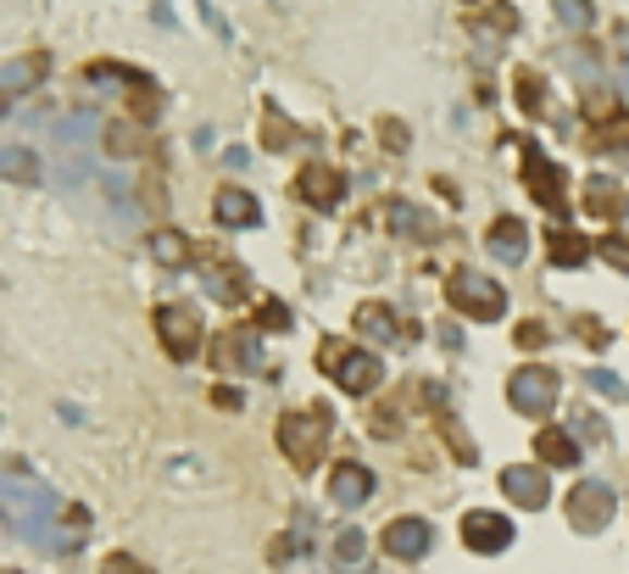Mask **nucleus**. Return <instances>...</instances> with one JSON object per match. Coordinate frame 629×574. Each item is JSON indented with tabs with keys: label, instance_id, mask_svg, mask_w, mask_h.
Listing matches in <instances>:
<instances>
[{
	"label": "nucleus",
	"instance_id": "nucleus-1",
	"mask_svg": "<svg viewBox=\"0 0 629 574\" xmlns=\"http://www.w3.org/2000/svg\"><path fill=\"white\" fill-rule=\"evenodd\" d=\"M51 524H62V502L45 486H34V480L17 486V474H7V530L57 552V530H51Z\"/></svg>",
	"mask_w": 629,
	"mask_h": 574
},
{
	"label": "nucleus",
	"instance_id": "nucleus-2",
	"mask_svg": "<svg viewBox=\"0 0 629 574\" xmlns=\"http://www.w3.org/2000/svg\"><path fill=\"white\" fill-rule=\"evenodd\" d=\"M329 436H334V418L323 407H301V413L279 418V447H284V457L296 463L301 474L318 468V457L329 452Z\"/></svg>",
	"mask_w": 629,
	"mask_h": 574
},
{
	"label": "nucleus",
	"instance_id": "nucleus-3",
	"mask_svg": "<svg viewBox=\"0 0 629 574\" xmlns=\"http://www.w3.org/2000/svg\"><path fill=\"white\" fill-rule=\"evenodd\" d=\"M507 146L518 151V162H523V190H529V196H535L552 218H563V207H568V179H563V168L535 146V139H507Z\"/></svg>",
	"mask_w": 629,
	"mask_h": 574
},
{
	"label": "nucleus",
	"instance_id": "nucleus-4",
	"mask_svg": "<svg viewBox=\"0 0 629 574\" xmlns=\"http://www.w3.org/2000/svg\"><path fill=\"white\" fill-rule=\"evenodd\" d=\"M318 368L341 386L346 396H368L373 386H379V357L373 352H362V346H346V341H323L318 346Z\"/></svg>",
	"mask_w": 629,
	"mask_h": 574
},
{
	"label": "nucleus",
	"instance_id": "nucleus-5",
	"mask_svg": "<svg viewBox=\"0 0 629 574\" xmlns=\"http://www.w3.org/2000/svg\"><path fill=\"white\" fill-rule=\"evenodd\" d=\"M446 302H452L457 313H468L473 323H496V318L507 313V291H502L496 279L473 273V268H457V273L446 279Z\"/></svg>",
	"mask_w": 629,
	"mask_h": 574
},
{
	"label": "nucleus",
	"instance_id": "nucleus-6",
	"mask_svg": "<svg viewBox=\"0 0 629 574\" xmlns=\"http://www.w3.org/2000/svg\"><path fill=\"white\" fill-rule=\"evenodd\" d=\"M563 513H568V524H574L579 536H596V530H607V524H613L618 497H613V486H602V480H579V486L568 491Z\"/></svg>",
	"mask_w": 629,
	"mask_h": 574
},
{
	"label": "nucleus",
	"instance_id": "nucleus-7",
	"mask_svg": "<svg viewBox=\"0 0 629 574\" xmlns=\"http://www.w3.org/2000/svg\"><path fill=\"white\" fill-rule=\"evenodd\" d=\"M151 323H157V341L168 346L173 363H189V357L201 352V318L189 313L184 302H162V307L151 313Z\"/></svg>",
	"mask_w": 629,
	"mask_h": 574
},
{
	"label": "nucleus",
	"instance_id": "nucleus-8",
	"mask_svg": "<svg viewBox=\"0 0 629 574\" xmlns=\"http://www.w3.org/2000/svg\"><path fill=\"white\" fill-rule=\"evenodd\" d=\"M507 396H513L518 413H552V407H557V368H541V363L513 368Z\"/></svg>",
	"mask_w": 629,
	"mask_h": 574
},
{
	"label": "nucleus",
	"instance_id": "nucleus-9",
	"mask_svg": "<svg viewBox=\"0 0 629 574\" xmlns=\"http://www.w3.org/2000/svg\"><path fill=\"white\" fill-rule=\"evenodd\" d=\"M462 547H468V552H479V558H496V552H507V547H513V518L485 513V508L462 513Z\"/></svg>",
	"mask_w": 629,
	"mask_h": 574
},
{
	"label": "nucleus",
	"instance_id": "nucleus-10",
	"mask_svg": "<svg viewBox=\"0 0 629 574\" xmlns=\"http://www.w3.org/2000/svg\"><path fill=\"white\" fill-rule=\"evenodd\" d=\"M296 196H301L312 212H334V207H341V196H346V179L334 173L329 162H307V168L296 173Z\"/></svg>",
	"mask_w": 629,
	"mask_h": 574
},
{
	"label": "nucleus",
	"instance_id": "nucleus-11",
	"mask_svg": "<svg viewBox=\"0 0 629 574\" xmlns=\"http://www.w3.org/2000/svg\"><path fill=\"white\" fill-rule=\"evenodd\" d=\"M502 491H507L518 508H546V502H552L546 468H535V463H513V468H502Z\"/></svg>",
	"mask_w": 629,
	"mask_h": 574
},
{
	"label": "nucleus",
	"instance_id": "nucleus-12",
	"mask_svg": "<svg viewBox=\"0 0 629 574\" xmlns=\"http://www.w3.org/2000/svg\"><path fill=\"white\" fill-rule=\"evenodd\" d=\"M212 363H218V368H234V374L262 368L257 334H251V329H223V334H218V346H212Z\"/></svg>",
	"mask_w": 629,
	"mask_h": 574
},
{
	"label": "nucleus",
	"instance_id": "nucleus-13",
	"mask_svg": "<svg viewBox=\"0 0 629 574\" xmlns=\"http://www.w3.org/2000/svg\"><path fill=\"white\" fill-rule=\"evenodd\" d=\"M212 218H218L223 229H251V223H262V207H257V196H251V190L223 184L218 196H212Z\"/></svg>",
	"mask_w": 629,
	"mask_h": 574
},
{
	"label": "nucleus",
	"instance_id": "nucleus-14",
	"mask_svg": "<svg viewBox=\"0 0 629 574\" xmlns=\"http://www.w3.org/2000/svg\"><path fill=\"white\" fill-rule=\"evenodd\" d=\"M429 524L423 518H396V524H384V536H379V547L391 552V558H402V563H412V558H423L429 552Z\"/></svg>",
	"mask_w": 629,
	"mask_h": 574
},
{
	"label": "nucleus",
	"instance_id": "nucleus-15",
	"mask_svg": "<svg viewBox=\"0 0 629 574\" xmlns=\"http://www.w3.org/2000/svg\"><path fill=\"white\" fill-rule=\"evenodd\" d=\"M373 497V474L362 468V463H334V474H329V502L334 508H362Z\"/></svg>",
	"mask_w": 629,
	"mask_h": 574
},
{
	"label": "nucleus",
	"instance_id": "nucleus-16",
	"mask_svg": "<svg viewBox=\"0 0 629 574\" xmlns=\"http://www.w3.org/2000/svg\"><path fill=\"white\" fill-rule=\"evenodd\" d=\"M357 329H362V334H379L384 346H407V341H412V329H402V318L384 307V302H362V307H357Z\"/></svg>",
	"mask_w": 629,
	"mask_h": 574
},
{
	"label": "nucleus",
	"instance_id": "nucleus-17",
	"mask_svg": "<svg viewBox=\"0 0 629 574\" xmlns=\"http://www.w3.org/2000/svg\"><path fill=\"white\" fill-rule=\"evenodd\" d=\"M485 246H491V257H496V262H513V268H518V262H523V252H529V229H523L518 218H496Z\"/></svg>",
	"mask_w": 629,
	"mask_h": 574
},
{
	"label": "nucleus",
	"instance_id": "nucleus-18",
	"mask_svg": "<svg viewBox=\"0 0 629 574\" xmlns=\"http://www.w3.org/2000/svg\"><path fill=\"white\" fill-rule=\"evenodd\" d=\"M579 201H585V212H591V218H607V223L629 212V196H624V190H618L613 179H591V184H585V196H579Z\"/></svg>",
	"mask_w": 629,
	"mask_h": 574
},
{
	"label": "nucleus",
	"instance_id": "nucleus-19",
	"mask_svg": "<svg viewBox=\"0 0 629 574\" xmlns=\"http://www.w3.org/2000/svg\"><path fill=\"white\" fill-rule=\"evenodd\" d=\"M384 218H391V229L402 234V241H434V218L423 207H412V201H391Z\"/></svg>",
	"mask_w": 629,
	"mask_h": 574
},
{
	"label": "nucleus",
	"instance_id": "nucleus-20",
	"mask_svg": "<svg viewBox=\"0 0 629 574\" xmlns=\"http://www.w3.org/2000/svg\"><path fill=\"white\" fill-rule=\"evenodd\" d=\"M39 78H45V57H12L7 73H0V89H7V101H17V95H28Z\"/></svg>",
	"mask_w": 629,
	"mask_h": 574
},
{
	"label": "nucleus",
	"instance_id": "nucleus-21",
	"mask_svg": "<svg viewBox=\"0 0 629 574\" xmlns=\"http://www.w3.org/2000/svg\"><path fill=\"white\" fill-rule=\"evenodd\" d=\"M201 279H207V296H212V302H223V307H234V302H246V273H239V268L218 262V268H207Z\"/></svg>",
	"mask_w": 629,
	"mask_h": 574
},
{
	"label": "nucleus",
	"instance_id": "nucleus-22",
	"mask_svg": "<svg viewBox=\"0 0 629 574\" xmlns=\"http://www.w3.org/2000/svg\"><path fill=\"white\" fill-rule=\"evenodd\" d=\"M535 452H541L546 468H574V463H579V447H574L568 429H541V436H535Z\"/></svg>",
	"mask_w": 629,
	"mask_h": 574
},
{
	"label": "nucleus",
	"instance_id": "nucleus-23",
	"mask_svg": "<svg viewBox=\"0 0 629 574\" xmlns=\"http://www.w3.org/2000/svg\"><path fill=\"white\" fill-rule=\"evenodd\" d=\"M546 246H552V262H557V268H579V262L591 257V241H585L579 229H552Z\"/></svg>",
	"mask_w": 629,
	"mask_h": 574
},
{
	"label": "nucleus",
	"instance_id": "nucleus-24",
	"mask_svg": "<svg viewBox=\"0 0 629 574\" xmlns=\"http://www.w3.org/2000/svg\"><path fill=\"white\" fill-rule=\"evenodd\" d=\"M151 252H157V262H162V268H184L189 257H196L178 229H157V234H151Z\"/></svg>",
	"mask_w": 629,
	"mask_h": 574
},
{
	"label": "nucleus",
	"instance_id": "nucleus-25",
	"mask_svg": "<svg viewBox=\"0 0 629 574\" xmlns=\"http://www.w3.org/2000/svg\"><path fill=\"white\" fill-rule=\"evenodd\" d=\"M591 151H629V112H613V118L596 123Z\"/></svg>",
	"mask_w": 629,
	"mask_h": 574
},
{
	"label": "nucleus",
	"instance_id": "nucleus-26",
	"mask_svg": "<svg viewBox=\"0 0 629 574\" xmlns=\"http://www.w3.org/2000/svg\"><path fill=\"white\" fill-rule=\"evenodd\" d=\"M513 89H518V107H523V112H546V78H541L535 68H518Z\"/></svg>",
	"mask_w": 629,
	"mask_h": 574
},
{
	"label": "nucleus",
	"instance_id": "nucleus-27",
	"mask_svg": "<svg viewBox=\"0 0 629 574\" xmlns=\"http://www.w3.org/2000/svg\"><path fill=\"white\" fill-rule=\"evenodd\" d=\"M362 558H368V536L362 530H341V536H334V563H341V569H362Z\"/></svg>",
	"mask_w": 629,
	"mask_h": 574
},
{
	"label": "nucleus",
	"instance_id": "nucleus-28",
	"mask_svg": "<svg viewBox=\"0 0 629 574\" xmlns=\"http://www.w3.org/2000/svg\"><path fill=\"white\" fill-rule=\"evenodd\" d=\"M7 179L12 184H34L39 179V162H34L28 146H7Z\"/></svg>",
	"mask_w": 629,
	"mask_h": 574
},
{
	"label": "nucleus",
	"instance_id": "nucleus-29",
	"mask_svg": "<svg viewBox=\"0 0 629 574\" xmlns=\"http://www.w3.org/2000/svg\"><path fill=\"white\" fill-rule=\"evenodd\" d=\"M591 17H596V12H591V0H557V23H563L568 34H585Z\"/></svg>",
	"mask_w": 629,
	"mask_h": 574
},
{
	"label": "nucleus",
	"instance_id": "nucleus-30",
	"mask_svg": "<svg viewBox=\"0 0 629 574\" xmlns=\"http://www.w3.org/2000/svg\"><path fill=\"white\" fill-rule=\"evenodd\" d=\"M262 134H268V146H273V151H289V139H296V129H284L279 107H268V112H262Z\"/></svg>",
	"mask_w": 629,
	"mask_h": 574
},
{
	"label": "nucleus",
	"instance_id": "nucleus-31",
	"mask_svg": "<svg viewBox=\"0 0 629 574\" xmlns=\"http://www.w3.org/2000/svg\"><path fill=\"white\" fill-rule=\"evenodd\" d=\"M296 318H289V307L279 302V296H262V307H257V329H289Z\"/></svg>",
	"mask_w": 629,
	"mask_h": 574
},
{
	"label": "nucleus",
	"instance_id": "nucleus-32",
	"mask_svg": "<svg viewBox=\"0 0 629 574\" xmlns=\"http://www.w3.org/2000/svg\"><path fill=\"white\" fill-rule=\"evenodd\" d=\"M107 151H112V157H134V151H139V134H134L128 123H112V129H107Z\"/></svg>",
	"mask_w": 629,
	"mask_h": 574
},
{
	"label": "nucleus",
	"instance_id": "nucleus-33",
	"mask_svg": "<svg viewBox=\"0 0 629 574\" xmlns=\"http://www.w3.org/2000/svg\"><path fill=\"white\" fill-rule=\"evenodd\" d=\"M101 574H157L151 563H139L134 552H112L107 563H101Z\"/></svg>",
	"mask_w": 629,
	"mask_h": 574
},
{
	"label": "nucleus",
	"instance_id": "nucleus-34",
	"mask_svg": "<svg viewBox=\"0 0 629 574\" xmlns=\"http://www.w3.org/2000/svg\"><path fill=\"white\" fill-rule=\"evenodd\" d=\"M602 257L629 273V234H602Z\"/></svg>",
	"mask_w": 629,
	"mask_h": 574
},
{
	"label": "nucleus",
	"instance_id": "nucleus-35",
	"mask_svg": "<svg viewBox=\"0 0 629 574\" xmlns=\"http://www.w3.org/2000/svg\"><path fill=\"white\" fill-rule=\"evenodd\" d=\"M546 334H552L546 323L529 318V323H518V346H523V352H535V346H546Z\"/></svg>",
	"mask_w": 629,
	"mask_h": 574
},
{
	"label": "nucleus",
	"instance_id": "nucleus-36",
	"mask_svg": "<svg viewBox=\"0 0 629 574\" xmlns=\"http://www.w3.org/2000/svg\"><path fill=\"white\" fill-rule=\"evenodd\" d=\"M591 386H596V391H602V396H613V402H624V396H629V391H624V386H618V379H613V374H607V368H591Z\"/></svg>",
	"mask_w": 629,
	"mask_h": 574
},
{
	"label": "nucleus",
	"instance_id": "nucleus-37",
	"mask_svg": "<svg viewBox=\"0 0 629 574\" xmlns=\"http://www.w3.org/2000/svg\"><path fill=\"white\" fill-rule=\"evenodd\" d=\"M579 341H591V346L602 341L607 346V329H596V318H579Z\"/></svg>",
	"mask_w": 629,
	"mask_h": 574
},
{
	"label": "nucleus",
	"instance_id": "nucleus-38",
	"mask_svg": "<svg viewBox=\"0 0 629 574\" xmlns=\"http://www.w3.org/2000/svg\"><path fill=\"white\" fill-rule=\"evenodd\" d=\"M384 139H391V151H407V129L402 123H384Z\"/></svg>",
	"mask_w": 629,
	"mask_h": 574
},
{
	"label": "nucleus",
	"instance_id": "nucleus-39",
	"mask_svg": "<svg viewBox=\"0 0 629 574\" xmlns=\"http://www.w3.org/2000/svg\"><path fill=\"white\" fill-rule=\"evenodd\" d=\"M212 402H218V407H239V391H229V386H218V391H212Z\"/></svg>",
	"mask_w": 629,
	"mask_h": 574
},
{
	"label": "nucleus",
	"instance_id": "nucleus-40",
	"mask_svg": "<svg viewBox=\"0 0 629 574\" xmlns=\"http://www.w3.org/2000/svg\"><path fill=\"white\" fill-rule=\"evenodd\" d=\"M618 84H624V95H629V57H624V68H618Z\"/></svg>",
	"mask_w": 629,
	"mask_h": 574
},
{
	"label": "nucleus",
	"instance_id": "nucleus-41",
	"mask_svg": "<svg viewBox=\"0 0 629 574\" xmlns=\"http://www.w3.org/2000/svg\"><path fill=\"white\" fill-rule=\"evenodd\" d=\"M624 39H629V23H624Z\"/></svg>",
	"mask_w": 629,
	"mask_h": 574
},
{
	"label": "nucleus",
	"instance_id": "nucleus-42",
	"mask_svg": "<svg viewBox=\"0 0 629 574\" xmlns=\"http://www.w3.org/2000/svg\"><path fill=\"white\" fill-rule=\"evenodd\" d=\"M7 574H17V569H7Z\"/></svg>",
	"mask_w": 629,
	"mask_h": 574
}]
</instances>
